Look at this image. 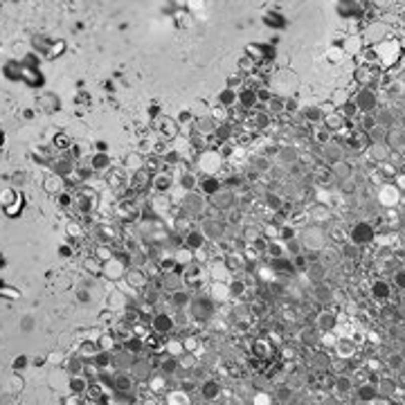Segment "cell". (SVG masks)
Listing matches in <instances>:
<instances>
[{"instance_id":"6da1fadb","label":"cell","mask_w":405,"mask_h":405,"mask_svg":"<svg viewBox=\"0 0 405 405\" xmlns=\"http://www.w3.org/2000/svg\"><path fill=\"white\" fill-rule=\"evenodd\" d=\"M302 246L304 250H322L324 246H329V230H324V225H320V223H313V225H309L306 230L302 232Z\"/></svg>"},{"instance_id":"7a4b0ae2","label":"cell","mask_w":405,"mask_h":405,"mask_svg":"<svg viewBox=\"0 0 405 405\" xmlns=\"http://www.w3.org/2000/svg\"><path fill=\"white\" fill-rule=\"evenodd\" d=\"M376 239V230H374L372 223H365V221H358L351 225L349 230V241L356 243V246H369V243Z\"/></svg>"},{"instance_id":"3957f363","label":"cell","mask_w":405,"mask_h":405,"mask_svg":"<svg viewBox=\"0 0 405 405\" xmlns=\"http://www.w3.org/2000/svg\"><path fill=\"white\" fill-rule=\"evenodd\" d=\"M205 194H196V191H187V196L180 203V207H183V214H187L189 219H198V216L205 212Z\"/></svg>"},{"instance_id":"277c9868","label":"cell","mask_w":405,"mask_h":405,"mask_svg":"<svg viewBox=\"0 0 405 405\" xmlns=\"http://www.w3.org/2000/svg\"><path fill=\"white\" fill-rule=\"evenodd\" d=\"M210 200H212V207H214V210H219V212H230L232 207L237 205L234 191H232V189H223V187L216 191L214 196H210Z\"/></svg>"},{"instance_id":"5b68a950","label":"cell","mask_w":405,"mask_h":405,"mask_svg":"<svg viewBox=\"0 0 405 405\" xmlns=\"http://www.w3.org/2000/svg\"><path fill=\"white\" fill-rule=\"evenodd\" d=\"M200 232L205 234V239H210V241H221L223 234H225V223L221 219H212V216H207L205 221H203L200 225Z\"/></svg>"},{"instance_id":"8992f818","label":"cell","mask_w":405,"mask_h":405,"mask_svg":"<svg viewBox=\"0 0 405 405\" xmlns=\"http://www.w3.org/2000/svg\"><path fill=\"white\" fill-rule=\"evenodd\" d=\"M401 200V189L396 187V183H385L378 189V203L385 207H396Z\"/></svg>"},{"instance_id":"52a82bcc","label":"cell","mask_w":405,"mask_h":405,"mask_svg":"<svg viewBox=\"0 0 405 405\" xmlns=\"http://www.w3.org/2000/svg\"><path fill=\"white\" fill-rule=\"evenodd\" d=\"M191 313H194L196 320H210L212 313H214V299L196 297L194 302H191Z\"/></svg>"},{"instance_id":"ba28073f","label":"cell","mask_w":405,"mask_h":405,"mask_svg":"<svg viewBox=\"0 0 405 405\" xmlns=\"http://www.w3.org/2000/svg\"><path fill=\"white\" fill-rule=\"evenodd\" d=\"M338 326V315L335 311H320L318 315H315V329L320 331V333H329V331H333Z\"/></svg>"},{"instance_id":"9c48e42d","label":"cell","mask_w":405,"mask_h":405,"mask_svg":"<svg viewBox=\"0 0 405 405\" xmlns=\"http://www.w3.org/2000/svg\"><path fill=\"white\" fill-rule=\"evenodd\" d=\"M333 347H335V354L340 360H351L358 351V342L354 338H340V340H335Z\"/></svg>"},{"instance_id":"30bf717a","label":"cell","mask_w":405,"mask_h":405,"mask_svg":"<svg viewBox=\"0 0 405 405\" xmlns=\"http://www.w3.org/2000/svg\"><path fill=\"white\" fill-rule=\"evenodd\" d=\"M320 155H322V160H324L326 164H335V162H340V160L345 158V149H342L340 144H335V142H326V144H322Z\"/></svg>"},{"instance_id":"8fae6325","label":"cell","mask_w":405,"mask_h":405,"mask_svg":"<svg viewBox=\"0 0 405 405\" xmlns=\"http://www.w3.org/2000/svg\"><path fill=\"white\" fill-rule=\"evenodd\" d=\"M275 162L284 169H293L297 164V151L293 147H279L275 153Z\"/></svg>"},{"instance_id":"7c38bea8","label":"cell","mask_w":405,"mask_h":405,"mask_svg":"<svg viewBox=\"0 0 405 405\" xmlns=\"http://www.w3.org/2000/svg\"><path fill=\"white\" fill-rule=\"evenodd\" d=\"M331 174H333V180H349V178H356V169H354V164L351 162H347L345 158L340 160V162H335V164H331Z\"/></svg>"},{"instance_id":"4fadbf2b","label":"cell","mask_w":405,"mask_h":405,"mask_svg":"<svg viewBox=\"0 0 405 405\" xmlns=\"http://www.w3.org/2000/svg\"><path fill=\"white\" fill-rule=\"evenodd\" d=\"M304 273H306V279H309L311 284H322V282H326L329 270H326V266L322 261H313V263H309V268H306Z\"/></svg>"},{"instance_id":"5bb4252c","label":"cell","mask_w":405,"mask_h":405,"mask_svg":"<svg viewBox=\"0 0 405 405\" xmlns=\"http://www.w3.org/2000/svg\"><path fill=\"white\" fill-rule=\"evenodd\" d=\"M385 144L392 149V153H405V131H398V128L387 131Z\"/></svg>"},{"instance_id":"9a60e30c","label":"cell","mask_w":405,"mask_h":405,"mask_svg":"<svg viewBox=\"0 0 405 405\" xmlns=\"http://www.w3.org/2000/svg\"><path fill=\"white\" fill-rule=\"evenodd\" d=\"M367 153H369V158L374 160V162L385 164L387 160H389V155H392V149H389L385 142H381V144H369V147H367Z\"/></svg>"},{"instance_id":"2e32d148","label":"cell","mask_w":405,"mask_h":405,"mask_svg":"<svg viewBox=\"0 0 405 405\" xmlns=\"http://www.w3.org/2000/svg\"><path fill=\"white\" fill-rule=\"evenodd\" d=\"M376 389H378V396H396V392H398V381L396 378H392V376H381L378 378V385H376Z\"/></svg>"},{"instance_id":"e0dca14e","label":"cell","mask_w":405,"mask_h":405,"mask_svg":"<svg viewBox=\"0 0 405 405\" xmlns=\"http://www.w3.org/2000/svg\"><path fill=\"white\" fill-rule=\"evenodd\" d=\"M372 297L376 299V302H387V299L392 297V286H389V282H385V279H376V282L372 284Z\"/></svg>"},{"instance_id":"ac0fdd59","label":"cell","mask_w":405,"mask_h":405,"mask_svg":"<svg viewBox=\"0 0 405 405\" xmlns=\"http://www.w3.org/2000/svg\"><path fill=\"white\" fill-rule=\"evenodd\" d=\"M295 340H297L299 345H304V347L315 345V342H318V329H315V324L299 326V331H297V335H295Z\"/></svg>"},{"instance_id":"d6986e66","label":"cell","mask_w":405,"mask_h":405,"mask_svg":"<svg viewBox=\"0 0 405 405\" xmlns=\"http://www.w3.org/2000/svg\"><path fill=\"white\" fill-rule=\"evenodd\" d=\"M171 185H174V180H171L169 174H164V171H158V174H153V180H151V187L155 194H167L171 189Z\"/></svg>"},{"instance_id":"ffe728a7","label":"cell","mask_w":405,"mask_h":405,"mask_svg":"<svg viewBox=\"0 0 405 405\" xmlns=\"http://www.w3.org/2000/svg\"><path fill=\"white\" fill-rule=\"evenodd\" d=\"M151 326H153L155 333L164 335V333H169V331L174 329V318H171V315H167V313H158V315H155V318L151 320Z\"/></svg>"},{"instance_id":"44dd1931","label":"cell","mask_w":405,"mask_h":405,"mask_svg":"<svg viewBox=\"0 0 405 405\" xmlns=\"http://www.w3.org/2000/svg\"><path fill=\"white\" fill-rule=\"evenodd\" d=\"M205 246V234L200 230H189L185 234V248H189L191 252H200Z\"/></svg>"},{"instance_id":"7402d4cb","label":"cell","mask_w":405,"mask_h":405,"mask_svg":"<svg viewBox=\"0 0 405 405\" xmlns=\"http://www.w3.org/2000/svg\"><path fill=\"white\" fill-rule=\"evenodd\" d=\"M311 221L313 223H320V225H324V223L331 221V210L329 205H324V203H315L313 207H311Z\"/></svg>"},{"instance_id":"603a6c76","label":"cell","mask_w":405,"mask_h":405,"mask_svg":"<svg viewBox=\"0 0 405 405\" xmlns=\"http://www.w3.org/2000/svg\"><path fill=\"white\" fill-rule=\"evenodd\" d=\"M169 304L174 306L176 311L185 309V306L189 304V293H187L185 288H176V290H169Z\"/></svg>"},{"instance_id":"cb8c5ba5","label":"cell","mask_w":405,"mask_h":405,"mask_svg":"<svg viewBox=\"0 0 405 405\" xmlns=\"http://www.w3.org/2000/svg\"><path fill=\"white\" fill-rule=\"evenodd\" d=\"M313 299L318 304H329L331 299H333V290H331L329 286H324V282L313 284Z\"/></svg>"},{"instance_id":"d4e9b609","label":"cell","mask_w":405,"mask_h":405,"mask_svg":"<svg viewBox=\"0 0 405 405\" xmlns=\"http://www.w3.org/2000/svg\"><path fill=\"white\" fill-rule=\"evenodd\" d=\"M333 392L340 394V396H347L351 392V376L349 374H340V376L333 378Z\"/></svg>"},{"instance_id":"484cf974","label":"cell","mask_w":405,"mask_h":405,"mask_svg":"<svg viewBox=\"0 0 405 405\" xmlns=\"http://www.w3.org/2000/svg\"><path fill=\"white\" fill-rule=\"evenodd\" d=\"M385 365H387V369H389V372L398 374V372H401L403 367H405V356H403V351H392V354L387 356Z\"/></svg>"},{"instance_id":"4316f807","label":"cell","mask_w":405,"mask_h":405,"mask_svg":"<svg viewBox=\"0 0 405 405\" xmlns=\"http://www.w3.org/2000/svg\"><path fill=\"white\" fill-rule=\"evenodd\" d=\"M329 239H333L335 243H345L347 239H349V232L345 230V225L342 223H333V225H329Z\"/></svg>"},{"instance_id":"83f0119b","label":"cell","mask_w":405,"mask_h":405,"mask_svg":"<svg viewBox=\"0 0 405 405\" xmlns=\"http://www.w3.org/2000/svg\"><path fill=\"white\" fill-rule=\"evenodd\" d=\"M320 261L324 263L326 268H329V263H338V261H340V252H338L335 248L324 246V248L320 250Z\"/></svg>"},{"instance_id":"f1b7e54d","label":"cell","mask_w":405,"mask_h":405,"mask_svg":"<svg viewBox=\"0 0 405 405\" xmlns=\"http://www.w3.org/2000/svg\"><path fill=\"white\" fill-rule=\"evenodd\" d=\"M212 279L214 282H225L227 277H230V268L225 266V261H216L214 266H212Z\"/></svg>"},{"instance_id":"f546056e","label":"cell","mask_w":405,"mask_h":405,"mask_svg":"<svg viewBox=\"0 0 405 405\" xmlns=\"http://www.w3.org/2000/svg\"><path fill=\"white\" fill-rule=\"evenodd\" d=\"M126 279H128V284H131V288H144L147 286V275H144L142 270H128Z\"/></svg>"},{"instance_id":"4dcf8cb0","label":"cell","mask_w":405,"mask_h":405,"mask_svg":"<svg viewBox=\"0 0 405 405\" xmlns=\"http://www.w3.org/2000/svg\"><path fill=\"white\" fill-rule=\"evenodd\" d=\"M200 392H203V396H205V398H214V396H219L221 385L214 381V378H207V381H203Z\"/></svg>"},{"instance_id":"1f68e13d","label":"cell","mask_w":405,"mask_h":405,"mask_svg":"<svg viewBox=\"0 0 405 405\" xmlns=\"http://www.w3.org/2000/svg\"><path fill=\"white\" fill-rule=\"evenodd\" d=\"M225 266L230 268V273H234V270H241L243 266H246V257L239 252H230L225 257Z\"/></svg>"},{"instance_id":"d6a6232c","label":"cell","mask_w":405,"mask_h":405,"mask_svg":"<svg viewBox=\"0 0 405 405\" xmlns=\"http://www.w3.org/2000/svg\"><path fill=\"white\" fill-rule=\"evenodd\" d=\"M198 185H200V189H203V194L205 196H214L216 191L221 189V180H216V178H205V180H198Z\"/></svg>"},{"instance_id":"836d02e7","label":"cell","mask_w":405,"mask_h":405,"mask_svg":"<svg viewBox=\"0 0 405 405\" xmlns=\"http://www.w3.org/2000/svg\"><path fill=\"white\" fill-rule=\"evenodd\" d=\"M113 385H115L119 392L126 394L128 389L133 387V376H131V374H126V372H122V374H119V376L115 378V381H113Z\"/></svg>"},{"instance_id":"e575fe53","label":"cell","mask_w":405,"mask_h":405,"mask_svg":"<svg viewBox=\"0 0 405 405\" xmlns=\"http://www.w3.org/2000/svg\"><path fill=\"white\" fill-rule=\"evenodd\" d=\"M174 230H176V234H187V232L191 230V219H189L187 214L176 216V221H174Z\"/></svg>"},{"instance_id":"d590c367","label":"cell","mask_w":405,"mask_h":405,"mask_svg":"<svg viewBox=\"0 0 405 405\" xmlns=\"http://www.w3.org/2000/svg\"><path fill=\"white\" fill-rule=\"evenodd\" d=\"M358 396H360V401L372 403V401H374V396H378V389H376V385L367 383V385H362L360 389H358Z\"/></svg>"},{"instance_id":"8d00e7d4","label":"cell","mask_w":405,"mask_h":405,"mask_svg":"<svg viewBox=\"0 0 405 405\" xmlns=\"http://www.w3.org/2000/svg\"><path fill=\"white\" fill-rule=\"evenodd\" d=\"M180 187H183L185 191H194L196 187H198V180H196V176L191 174V171H183V176H180Z\"/></svg>"},{"instance_id":"74e56055","label":"cell","mask_w":405,"mask_h":405,"mask_svg":"<svg viewBox=\"0 0 405 405\" xmlns=\"http://www.w3.org/2000/svg\"><path fill=\"white\" fill-rule=\"evenodd\" d=\"M286 252L290 254V257H297V254H302V252H304L302 239H297V237L288 239V241H286Z\"/></svg>"},{"instance_id":"f35d334b","label":"cell","mask_w":405,"mask_h":405,"mask_svg":"<svg viewBox=\"0 0 405 405\" xmlns=\"http://www.w3.org/2000/svg\"><path fill=\"white\" fill-rule=\"evenodd\" d=\"M275 401H277V403H290V401H293V387H288V385L277 387V392H275Z\"/></svg>"},{"instance_id":"ab89813d","label":"cell","mask_w":405,"mask_h":405,"mask_svg":"<svg viewBox=\"0 0 405 405\" xmlns=\"http://www.w3.org/2000/svg\"><path fill=\"white\" fill-rule=\"evenodd\" d=\"M374 102H376V99H374V95H372V92H360V95H358L356 106H358V108H362V111H367V113H369L372 108H374Z\"/></svg>"},{"instance_id":"60d3db41","label":"cell","mask_w":405,"mask_h":405,"mask_svg":"<svg viewBox=\"0 0 405 405\" xmlns=\"http://www.w3.org/2000/svg\"><path fill=\"white\" fill-rule=\"evenodd\" d=\"M178 365H180V369H191V367H196V358H194V354H191V351L183 354V356L178 358Z\"/></svg>"},{"instance_id":"b9f144b4","label":"cell","mask_w":405,"mask_h":405,"mask_svg":"<svg viewBox=\"0 0 405 405\" xmlns=\"http://www.w3.org/2000/svg\"><path fill=\"white\" fill-rule=\"evenodd\" d=\"M126 164H128V167H131L133 171H140V169H144V158H142L140 153H133V155H128Z\"/></svg>"},{"instance_id":"7bdbcfd3","label":"cell","mask_w":405,"mask_h":405,"mask_svg":"<svg viewBox=\"0 0 405 405\" xmlns=\"http://www.w3.org/2000/svg\"><path fill=\"white\" fill-rule=\"evenodd\" d=\"M284 252H286V246H279V243H273V241H268V250H266V254H270V257H284Z\"/></svg>"},{"instance_id":"ee69618b","label":"cell","mask_w":405,"mask_h":405,"mask_svg":"<svg viewBox=\"0 0 405 405\" xmlns=\"http://www.w3.org/2000/svg\"><path fill=\"white\" fill-rule=\"evenodd\" d=\"M180 369V365H178V360L176 358H164L162 360V372L164 374H174V372H178Z\"/></svg>"},{"instance_id":"f6af8a7d","label":"cell","mask_w":405,"mask_h":405,"mask_svg":"<svg viewBox=\"0 0 405 405\" xmlns=\"http://www.w3.org/2000/svg\"><path fill=\"white\" fill-rule=\"evenodd\" d=\"M227 288H230V297H241L246 293V284L243 282H232Z\"/></svg>"},{"instance_id":"bcb514c9","label":"cell","mask_w":405,"mask_h":405,"mask_svg":"<svg viewBox=\"0 0 405 405\" xmlns=\"http://www.w3.org/2000/svg\"><path fill=\"white\" fill-rule=\"evenodd\" d=\"M266 203H268L270 210H282V205H284L282 196H277V194H268L266 196Z\"/></svg>"},{"instance_id":"7dc6e473","label":"cell","mask_w":405,"mask_h":405,"mask_svg":"<svg viewBox=\"0 0 405 405\" xmlns=\"http://www.w3.org/2000/svg\"><path fill=\"white\" fill-rule=\"evenodd\" d=\"M160 133H162L167 140H171V138H174V135H176L174 122H169V119H167V122H162V126H160Z\"/></svg>"},{"instance_id":"c3c4849f","label":"cell","mask_w":405,"mask_h":405,"mask_svg":"<svg viewBox=\"0 0 405 405\" xmlns=\"http://www.w3.org/2000/svg\"><path fill=\"white\" fill-rule=\"evenodd\" d=\"M374 126H378V124H376V117H372V115H365V117L360 119V128H362V131H367V133H369Z\"/></svg>"},{"instance_id":"681fc988","label":"cell","mask_w":405,"mask_h":405,"mask_svg":"<svg viewBox=\"0 0 405 405\" xmlns=\"http://www.w3.org/2000/svg\"><path fill=\"white\" fill-rule=\"evenodd\" d=\"M243 234H246V239L248 241H254L257 237H261L263 232H261V227H254V225H248L246 230H243Z\"/></svg>"},{"instance_id":"f907efd6","label":"cell","mask_w":405,"mask_h":405,"mask_svg":"<svg viewBox=\"0 0 405 405\" xmlns=\"http://www.w3.org/2000/svg\"><path fill=\"white\" fill-rule=\"evenodd\" d=\"M106 273H108V277L117 279L119 275H122V263H119V261H115V263H108V266H106Z\"/></svg>"},{"instance_id":"816d5d0a","label":"cell","mask_w":405,"mask_h":405,"mask_svg":"<svg viewBox=\"0 0 405 405\" xmlns=\"http://www.w3.org/2000/svg\"><path fill=\"white\" fill-rule=\"evenodd\" d=\"M252 167L257 169V171H270V162H268L266 158H261V155H259V158L252 160Z\"/></svg>"},{"instance_id":"f5cc1de1","label":"cell","mask_w":405,"mask_h":405,"mask_svg":"<svg viewBox=\"0 0 405 405\" xmlns=\"http://www.w3.org/2000/svg\"><path fill=\"white\" fill-rule=\"evenodd\" d=\"M340 126H342V115L326 117V128H340Z\"/></svg>"},{"instance_id":"db71d44e","label":"cell","mask_w":405,"mask_h":405,"mask_svg":"<svg viewBox=\"0 0 405 405\" xmlns=\"http://www.w3.org/2000/svg\"><path fill=\"white\" fill-rule=\"evenodd\" d=\"M279 237L288 241V239L295 237V230H293V227H288V225H282V227H279Z\"/></svg>"},{"instance_id":"11a10c76","label":"cell","mask_w":405,"mask_h":405,"mask_svg":"<svg viewBox=\"0 0 405 405\" xmlns=\"http://www.w3.org/2000/svg\"><path fill=\"white\" fill-rule=\"evenodd\" d=\"M342 117H351V115H356V104H345L342 106V113H340Z\"/></svg>"},{"instance_id":"9f6ffc18","label":"cell","mask_w":405,"mask_h":405,"mask_svg":"<svg viewBox=\"0 0 405 405\" xmlns=\"http://www.w3.org/2000/svg\"><path fill=\"white\" fill-rule=\"evenodd\" d=\"M394 282H396L398 288H405V270H396V275H394Z\"/></svg>"},{"instance_id":"6f0895ef","label":"cell","mask_w":405,"mask_h":405,"mask_svg":"<svg viewBox=\"0 0 405 405\" xmlns=\"http://www.w3.org/2000/svg\"><path fill=\"white\" fill-rule=\"evenodd\" d=\"M171 396H174V398H169L171 403H180V401H187V394H183V392H174V394H171Z\"/></svg>"},{"instance_id":"680465c9","label":"cell","mask_w":405,"mask_h":405,"mask_svg":"<svg viewBox=\"0 0 405 405\" xmlns=\"http://www.w3.org/2000/svg\"><path fill=\"white\" fill-rule=\"evenodd\" d=\"M320 117H322L320 111H315V108H313V111H306V119H311V122H318Z\"/></svg>"},{"instance_id":"91938a15","label":"cell","mask_w":405,"mask_h":405,"mask_svg":"<svg viewBox=\"0 0 405 405\" xmlns=\"http://www.w3.org/2000/svg\"><path fill=\"white\" fill-rule=\"evenodd\" d=\"M183 347H185L187 351H194L196 349V340H194V338H187V340L183 342Z\"/></svg>"},{"instance_id":"94428289","label":"cell","mask_w":405,"mask_h":405,"mask_svg":"<svg viewBox=\"0 0 405 405\" xmlns=\"http://www.w3.org/2000/svg\"><path fill=\"white\" fill-rule=\"evenodd\" d=\"M257 124H259V128H266L268 126V117L266 115H259L257 117Z\"/></svg>"},{"instance_id":"6125c7cd","label":"cell","mask_w":405,"mask_h":405,"mask_svg":"<svg viewBox=\"0 0 405 405\" xmlns=\"http://www.w3.org/2000/svg\"><path fill=\"white\" fill-rule=\"evenodd\" d=\"M95 167H97V169H104V167H106V158H104V155H99V158H97Z\"/></svg>"},{"instance_id":"be15d7a7","label":"cell","mask_w":405,"mask_h":405,"mask_svg":"<svg viewBox=\"0 0 405 405\" xmlns=\"http://www.w3.org/2000/svg\"><path fill=\"white\" fill-rule=\"evenodd\" d=\"M230 135V128H219V138H227Z\"/></svg>"},{"instance_id":"e7e4bbea","label":"cell","mask_w":405,"mask_h":405,"mask_svg":"<svg viewBox=\"0 0 405 405\" xmlns=\"http://www.w3.org/2000/svg\"><path fill=\"white\" fill-rule=\"evenodd\" d=\"M398 376H401V383H403V385H405V367H403V369H401V372H398Z\"/></svg>"}]
</instances>
